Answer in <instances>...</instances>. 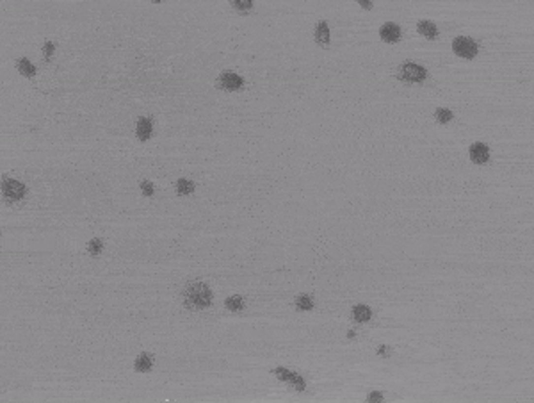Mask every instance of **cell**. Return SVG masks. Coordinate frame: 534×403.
Instances as JSON below:
<instances>
[{"label":"cell","instance_id":"obj_24","mask_svg":"<svg viewBox=\"0 0 534 403\" xmlns=\"http://www.w3.org/2000/svg\"><path fill=\"white\" fill-rule=\"evenodd\" d=\"M358 4L362 5L363 9H372V0H358Z\"/></svg>","mask_w":534,"mask_h":403},{"label":"cell","instance_id":"obj_5","mask_svg":"<svg viewBox=\"0 0 534 403\" xmlns=\"http://www.w3.org/2000/svg\"><path fill=\"white\" fill-rule=\"evenodd\" d=\"M273 373L278 376L282 382H287V384L294 385L297 391H305V387H307V382H305V378H303L301 375L294 373V371L287 369V368H276V369H273Z\"/></svg>","mask_w":534,"mask_h":403},{"label":"cell","instance_id":"obj_17","mask_svg":"<svg viewBox=\"0 0 534 403\" xmlns=\"http://www.w3.org/2000/svg\"><path fill=\"white\" fill-rule=\"evenodd\" d=\"M294 305H296L297 310H312L314 309V298L308 295H299L294 300Z\"/></svg>","mask_w":534,"mask_h":403},{"label":"cell","instance_id":"obj_12","mask_svg":"<svg viewBox=\"0 0 534 403\" xmlns=\"http://www.w3.org/2000/svg\"><path fill=\"white\" fill-rule=\"evenodd\" d=\"M152 366H154V357L150 355V353H141L137 359H135V371H139V373H146V371L152 369Z\"/></svg>","mask_w":534,"mask_h":403},{"label":"cell","instance_id":"obj_6","mask_svg":"<svg viewBox=\"0 0 534 403\" xmlns=\"http://www.w3.org/2000/svg\"><path fill=\"white\" fill-rule=\"evenodd\" d=\"M218 84L219 88L226 89V91H237L244 86V79L237 73H233V71H224V73L219 75Z\"/></svg>","mask_w":534,"mask_h":403},{"label":"cell","instance_id":"obj_8","mask_svg":"<svg viewBox=\"0 0 534 403\" xmlns=\"http://www.w3.org/2000/svg\"><path fill=\"white\" fill-rule=\"evenodd\" d=\"M379 36H381V39H383V41H386V43H397L401 39L399 25L392 24V22H388V24H385V25H381Z\"/></svg>","mask_w":534,"mask_h":403},{"label":"cell","instance_id":"obj_14","mask_svg":"<svg viewBox=\"0 0 534 403\" xmlns=\"http://www.w3.org/2000/svg\"><path fill=\"white\" fill-rule=\"evenodd\" d=\"M224 305H226V309L232 310V312H241V310L246 309V302H244L242 296H230V298L224 300Z\"/></svg>","mask_w":534,"mask_h":403},{"label":"cell","instance_id":"obj_16","mask_svg":"<svg viewBox=\"0 0 534 403\" xmlns=\"http://www.w3.org/2000/svg\"><path fill=\"white\" fill-rule=\"evenodd\" d=\"M175 188H177L178 195L186 197V195H190V193L194 191V184L190 182L189 178H178L177 184H175Z\"/></svg>","mask_w":534,"mask_h":403},{"label":"cell","instance_id":"obj_10","mask_svg":"<svg viewBox=\"0 0 534 403\" xmlns=\"http://www.w3.org/2000/svg\"><path fill=\"white\" fill-rule=\"evenodd\" d=\"M351 314H353V319L356 321V323H367L369 319L372 318V310L369 309L367 305H354L353 310H351Z\"/></svg>","mask_w":534,"mask_h":403},{"label":"cell","instance_id":"obj_19","mask_svg":"<svg viewBox=\"0 0 534 403\" xmlns=\"http://www.w3.org/2000/svg\"><path fill=\"white\" fill-rule=\"evenodd\" d=\"M230 4H232L237 11H241V13H246V11L251 9L253 0H230Z\"/></svg>","mask_w":534,"mask_h":403},{"label":"cell","instance_id":"obj_7","mask_svg":"<svg viewBox=\"0 0 534 403\" xmlns=\"http://www.w3.org/2000/svg\"><path fill=\"white\" fill-rule=\"evenodd\" d=\"M470 159H472V163L475 164H484L488 159H490V148H488L484 143H474V145L470 146Z\"/></svg>","mask_w":534,"mask_h":403},{"label":"cell","instance_id":"obj_9","mask_svg":"<svg viewBox=\"0 0 534 403\" xmlns=\"http://www.w3.org/2000/svg\"><path fill=\"white\" fill-rule=\"evenodd\" d=\"M152 132H154L152 120L146 116L139 118V120H137V125H135V134H137V137H139L141 141H146L152 137Z\"/></svg>","mask_w":534,"mask_h":403},{"label":"cell","instance_id":"obj_11","mask_svg":"<svg viewBox=\"0 0 534 403\" xmlns=\"http://www.w3.org/2000/svg\"><path fill=\"white\" fill-rule=\"evenodd\" d=\"M417 31L420 34H422L424 38L427 39H435L438 36V29L437 25L433 24V22H429V20H422V22H418L417 24Z\"/></svg>","mask_w":534,"mask_h":403},{"label":"cell","instance_id":"obj_25","mask_svg":"<svg viewBox=\"0 0 534 403\" xmlns=\"http://www.w3.org/2000/svg\"><path fill=\"white\" fill-rule=\"evenodd\" d=\"M152 2H155V4H158V2H162V0H152Z\"/></svg>","mask_w":534,"mask_h":403},{"label":"cell","instance_id":"obj_22","mask_svg":"<svg viewBox=\"0 0 534 403\" xmlns=\"http://www.w3.org/2000/svg\"><path fill=\"white\" fill-rule=\"evenodd\" d=\"M43 56L47 57V59H50V57L54 56V43H50V41L45 43V47H43Z\"/></svg>","mask_w":534,"mask_h":403},{"label":"cell","instance_id":"obj_23","mask_svg":"<svg viewBox=\"0 0 534 403\" xmlns=\"http://www.w3.org/2000/svg\"><path fill=\"white\" fill-rule=\"evenodd\" d=\"M369 402H372V403H376V402H383V394H381V393H377V391H374V393H371V394H369Z\"/></svg>","mask_w":534,"mask_h":403},{"label":"cell","instance_id":"obj_21","mask_svg":"<svg viewBox=\"0 0 534 403\" xmlns=\"http://www.w3.org/2000/svg\"><path fill=\"white\" fill-rule=\"evenodd\" d=\"M139 188H141V191H143L144 197H152V195H154V184L148 182V180H143Z\"/></svg>","mask_w":534,"mask_h":403},{"label":"cell","instance_id":"obj_4","mask_svg":"<svg viewBox=\"0 0 534 403\" xmlns=\"http://www.w3.org/2000/svg\"><path fill=\"white\" fill-rule=\"evenodd\" d=\"M2 193L9 202H18L25 197V186L14 178H5L2 182Z\"/></svg>","mask_w":534,"mask_h":403},{"label":"cell","instance_id":"obj_20","mask_svg":"<svg viewBox=\"0 0 534 403\" xmlns=\"http://www.w3.org/2000/svg\"><path fill=\"white\" fill-rule=\"evenodd\" d=\"M435 116H437V120H438V122H440V123H449V122H451V120H452V113H451V111H449V109H437V114H435Z\"/></svg>","mask_w":534,"mask_h":403},{"label":"cell","instance_id":"obj_15","mask_svg":"<svg viewBox=\"0 0 534 403\" xmlns=\"http://www.w3.org/2000/svg\"><path fill=\"white\" fill-rule=\"evenodd\" d=\"M16 66H18V71L22 73V75H25V77H34V75H36V66L29 61V59H25V57L18 59V61H16Z\"/></svg>","mask_w":534,"mask_h":403},{"label":"cell","instance_id":"obj_13","mask_svg":"<svg viewBox=\"0 0 534 403\" xmlns=\"http://www.w3.org/2000/svg\"><path fill=\"white\" fill-rule=\"evenodd\" d=\"M315 39L320 45H328L330 43V27L326 22H319L315 27Z\"/></svg>","mask_w":534,"mask_h":403},{"label":"cell","instance_id":"obj_2","mask_svg":"<svg viewBox=\"0 0 534 403\" xmlns=\"http://www.w3.org/2000/svg\"><path fill=\"white\" fill-rule=\"evenodd\" d=\"M397 77H399L403 82H424L427 77V71H426V68H422L420 65L404 63V65L399 66Z\"/></svg>","mask_w":534,"mask_h":403},{"label":"cell","instance_id":"obj_18","mask_svg":"<svg viewBox=\"0 0 534 403\" xmlns=\"http://www.w3.org/2000/svg\"><path fill=\"white\" fill-rule=\"evenodd\" d=\"M88 250H89V253H91V255H100V253H102V250H103V241L98 239V237H94V239L89 241Z\"/></svg>","mask_w":534,"mask_h":403},{"label":"cell","instance_id":"obj_1","mask_svg":"<svg viewBox=\"0 0 534 403\" xmlns=\"http://www.w3.org/2000/svg\"><path fill=\"white\" fill-rule=\"evenodd\" d=\"M182 298L189 310H203L212 303V291L205 282H190L182 291Z\"/></svg>","mask_w":534,"mask_h":403},{"label":"cell","instance_id":"obj_3","mask_svg":"<svg viewBox=\"0 0 534 403\" xmlns=\"http://www.w3.org/2000/svg\"><path fill=\"white\" fill-rule=\"evenodd\" d=\"M452 50H454L456 56L463 57V59H472V57L477 56V43L474 41L472 38H467V36H460L452 41Z\"/></svg>","mask_w":534,"mask_h":403}]
</instances>
